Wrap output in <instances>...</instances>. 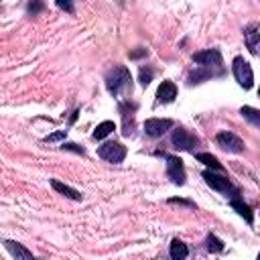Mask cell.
I'll return each instance as SVG.
<instances>
[{"label": "cell", "instance_id": "1", "mask_svg": "<svg viewBox=\"0 0 260 260\" xmlns=\"http://www.w3.org/2000/svg\"><path fill=\"white\" fill-rule=\"evenodd\" d=\"M223 75H225V67H223L219 49H203L193 55V69H191L187 81H189V85H197L207 79L223 77Z\"/></svg>", "mask_w": 260, "mask_h": 260}, {"label": "cell", "instance_id": "2", "mask_svg": "<svg viewBox=\"0 0 260 260\" xmlns=\"http://www.w3.org/2000/svg\"><path fill=\"white\" fill-rule=\"evenodd\" d=\"M106 89L114 98L132 93V75H130V69L126 65H120V63H116L114 67H110L108 73H106Z\"/></svg>", "mask_w": 260, "mask_h": 260}, {"label": "cell", "instance_id": "3", "mask_svg": "<svg viewBox=\"0 0 260 260\" xmlns=\"http://www.w3.org/2000/svg\"><path fill=\"white\" fill-rule=\"evenodd\" d=\"M201 177H203V181H205L211 189H215V191L223 193L225 197H236V195H240V191L232 185V181H230L225 175H219V173H215V171L205 169V171L201 173Z\"/></svg>", "mask_w": 260, "mask_h": 260}, {"label": "cell", "instance_id": "4", "mask_svg": "<svg viewBox=\"0 0 260 260\" xmlns=\"http://www.w3.org/2000/svg\"><path fill=\"white\" fill-rule=\"evenodd\" d=\"M232 73H234V77H236L240 87H244V89H252L254 87V71H252V65L244 57H240V55L234 57Z\"/></svg>", "mask_w": 260, "mask_h": 260}, {"label": "cell", "instance_id": "5", "mask_svg": "<svg viewBox=\"0 0 260 260\" xmlns=\"http://www.w3.org/2000/svg\"><path fill=\"white\" fill-rule=\"evenodd\" d=\"M171 144L179 150H187V152H195V148L201 144L199 136H195L193 132H189L187 128L183 126H177L171 134Z\"/></svg>", "mask_w": 260, "mask_h": 260}, {"label": "cell", "instance_id": "6", "mask_svg": "<svg viewBox=\"0 0 260 260\" xmlns=\"http://www.w3.org/2000/svg\"><path fill=\"white\" fill-rule=\"evenodd\" d=\"M126 154H128L126 146L118 140H108L102 146H98V156L106 162H112V165H120L126 158Z\"/></svg>", "mask_w": 260, "mask_h": 260}, {"label": "cell", "instance_id": "7", "mask_svg": "<svg viewBox=\"0 0 260 260\" xmlns=\"http://www.w3.org/2000/svg\"><path fill=\"white\" fill-rule=\"evenodd\" d=\"M215 142H217V146H219L221 150H225V152H234V154L244 152V140H242L238 134L230 132V130L217 132V134H215Z\"/></svg>", "mask_w": 260, "mask_h": 260}, {"label": "cell", "instance_id": "8", "mask_svg": "<svg viewBox=\"0 0 260 260\" xmlns=\"http://www.w3.org/2000/svg\"><path fill=\"white\" fill-rule=\"evenodd\" d=\"M165 160H167V177L171 179L173 185H185L187 181V173H185V165L179 156L175 154H165Z\"/></svg>", "mask_w": 260, "mask_h": 260}, {"label": "cell", "instance_id": "9", "mask_svg": "<svg viewBox=\"0 0 260 260\" xmlns=\"http://www.w3.org/2000/svg\"><path fill=\"white\" fill-rule=\"evenodd\" d=\"M138 106L130 100H124L118 104V112L122 116V134L124 136H132L134 134V116H136Z\"/></svg>", "mask_w": 260, "mask_h": 260}, {"label": "cell", "instance_id": "10", "mask_svg": "<svg viewBox=\"0 0 260 260\" xmlns=\"http://www.w3.org/2000/svg\"><path fill=\"white\" fill-rule=\"evenodd\" d=\"M173 126H175V122L169 120V118H148L144 122V134L150 136V138H160Z\"/></svg>", "mask_w": 260, "mask_h": 260}, {"label": "cell", "instance_id": "11", "mask_svg": "<svg viewBox=\"0 0 260 260\" xmlns=\"http://www.w3.org/2000/svg\"><path fill=\"white\" fill-rule=\"evenodd\" d=\"M230 205H232V209H234L240 217H244V219L248 221V225H254V211H252V207H250L240 195L232 197V199H230Z\"/></svg>", "mask_w": 260, "mask_h": 260}, {"label": "cell", "instance_id": "12", "mask_svg": "<svg viewBox=\"0 0 260 260\" xmlns=\"http://www.w3.org/2000/svg\"><path fill=\"white\" fill-rule=\"evenodd\" d=\"M177 98V85L169 79H165L156 89V104H171Z\"/></svg>", "mask_w": 260, "mask_h": 260}, {"label": "cell", "instance_id": "13", "mask_svg": "<svg viewBox=\"0 0 260 260\" xmlns=\"http://www.w3.org/2000/svg\"><path fill=\"white\" fill-rule=\"evenodd\" d=\"M258 22H250L246 28H244V41L250 49L252 55H258V43H260V32H258Z\"/></svg>", "mask_w": 260, "mask_h": 260}, {"label": "cell", "instance_id": "14", "mask_svg": "<svg viewBox=\"0 0 260 260\" xmlns=\"http://www.w3.org/2000/svg\"><path fill=\"white\" fill-rule=\"evenodd\" d=\"M4 248L10 252V256L14 258V260H37L30 252H28V248H24L20 242H14V240H4Z\"/></svg>", "mask_w": 260, "mask_h": 260}, {"label": "cell", "instance_id": "15", "mask_svg": "<svg viewBox=\"0 0 260 260\" xmlns=\"http://www.w3.org/2000/svg\"><path fill=\"white\" fill-rule=\"evenodd\" d=\"M51 187H53L59 195L67 197V199H73V201H81V199H83L81 191H77V189H73V187H69V185H65V183L57 181V179H51Z\"/></svg>", "mask_w": 260, "mask_h": 260}, {"label": "cell", "instance_id": "16", "mask_svg": "<svg viewBox=\"0 0 260 260\" xmlns=\"http://www.w3.org/2000/svg\"><path fill=\"white\" fill-rule=\"evenodd\" d=\"M169 256H171V260H187V256H189L187 244L175 238V240L171 242V246H169Z\"/></svg>", "mask_w": 260, "mask_h": 260}, {"label": "cell", "instance_id": "17", "mask_svg": "<svg viewBox=\"0 0 260 260\" xmlns=\"http://www.w3.org/2000/svg\"><path fill=\"white\" fill-rule=\"evenodd\" d=\"M195 158H197L199 162H203L209 171H223L221 162H219V160H217V156H215V154H211V152H197V154H195Z\"/></svg>", "mask_w": 260, "mask_h": 260}, {"label": "cell", "instance_id": "18", "mask_svg": "<svg viewBox=\"0 0 260 260\" xmlns=\"http://www.w3.org/2000/svg\"><path fill=\"white\" fill-rule=\"evenodd\" d=\"M114 130H116V124H114L112 120H104L102 124L95 126V130L91 132V138H93V140H102V138H106L108 134H112Z\"/></svg>", "mask_w": 260, "mask_h": 260}, {"label": "cell", "instance_id": "19", "mask_svg": "<svg viewBox=\"0 0 260 260\" xmlns=\"http://www.w3.org/2000/svg\"><path fill=\"white\" fill-rule=\"evenodd\" d=\"M240 114H242L252 126H256V128L260 126V112H258L256 108H252V106H242V108H240Z\"/></svg>", "mask_w": 260, "mask_h": 260}, {"label": "cell", "instance_id": "20", "mask_svg": "<svg viewBox=\"0 0 260 260\" xmlns=\"http://www.w3.org/2000/svg\"><path fill=\"white\" fill-rule=\"evenodd\" d=\"M205 248H207V252H211V254H219V252H223V242L215 236V234H207V238H205Z\"/></svg>", "mask_w": 260, "mask_h": 260}, {"label": "cell", "instance_id": "21", "mask_svg": "<svg viewBox=\"0 0 260 260\" xmlns=\"http://www.w3.org/2000/svg\"><path fill=\"white\" fill-rule=\"evenodd\" d=\"M152 77H154V69H152V67H144V65H142V67H140V73H138V81L146 87V85L152 81Z\"/></svg>", "mask_w": 260, "mask_h": 260}, {"label": "cell", "instance_id": "22", "mask_svg": "<svg viewBox=\"0 0 260 260\" xmlns=\"http://www.w3.org/2000/svg\"><path fill=\"white\" fill-rule=\"evenodd\" d=\"M65 136H67V130H59V132H53V134L45 136L43 142H57V140H63Z\"/></svg>", "mask_w": 260, "mask_h": 260}, {"label": "cell", "instance_id": "23", "mask_svg": "<svg viewBox=\"0 0 260 260\" xmlns=\"http://www.w3.org/2000/svg\"><path fill=\"white\" fill-rule=\"evenodd\" d=\"M43 8H45V4H43V2H28V6H26V12L35 16V14H37V12H41Z\"/></svg>", "mask_w": 260, "mask_h": 260}, {"label": "cell", "instance_id": "24", "mask_svg": "<svg viewBox=\"0 0 260 260\" xmlns=\"http://www.w3.org/2000/svg\"><path fill=\"white\" fill-rule=\"evenodd\" d=\"M61 148H63V150H73V152H77V154H85V150H83L81 146L73 144V142H63V144H61Z\"/></svg>", "mask_w": 260, "mask_h": 260}, {"label": "cell", "instance_id": "25", "mask_svg": "<svg viewBox=\"0 0 260 260\" xmlns=\"http://www.w3.org/2000/svg\"><path fill=\"white\" fill-rule=\"evenodd\" d=\"M169 203H179V205H187V207H191V209H195V203L193 201H187V199H169Z\"/></svg>", "mask_w": 260, "mask_h": 260}, {"label": "cell", "instance_id": "26", "mask_svg": "<svg viewBox=\"0 0 260 260\" xmlns=\"http://www.w3.org/2000/svg\"><path fill=\"white\" fill-rule=\"evenodd\" d=\"M57 6H59V8H63V10H67V12H71V14H73V10H75L71 2H61V0H59V2H57Z\"/></svg>", "mask_w": 260, "mask_h": 260}, {"label": "cell", "instance_id": "27", "mask_svg": "<svg viewBox=\"0 0 260 260\" xmlns=\"http://www.w3.org/2000/svg\"><path fill=\"white\" fill-rule=\"evenodd\" d=\"M130 55V59H138V57H142V55H148V51L146 49H140V51H132V53H128Z\"/></svg>", "mask_w": 260, "mask_h": 260}, {"label": "cell", "instance_id": "28", "mask_svg": "<svg viewBox=\"0 0 260 260\" xmlns=\"http://www.w3.org/2000/svg\"><path fill=\"white\" fill-rule=\"evenodd\" d=\"M77 114H79V110H73V114H71V118H69V122H71V124L77 120Z\"/></svg>", "mask_w": 260, "mask_h": 260}]
</instances>
